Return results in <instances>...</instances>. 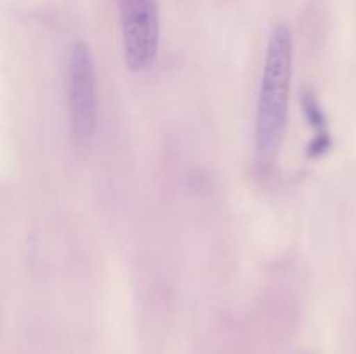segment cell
<instances>
[{
    "mask_svg": "<svg viewBox=\"0 0 356 354\" xmlns=\"http://www.w3.org/2000/svg\"><path fill=\"white\" fill-rule=\"evenodd\" d=\"M68 111L73 142L89 148L97 127V82L92 52L83 40L75 42L70 54Z\"/></svg>",
    "mask_w": 356,
    "mask_h": 354,
    "instance_id": "2",
    "label": "cell"
},
{
    "mask_svg": "<svg viewBox=\"0 0 356 354\" xmlns=\"http://www.w3.org/2000/svg\"><path fill=\"white\" fill-rule=\"evenodd\" d=\"M294 44L287 24H275L268 38L266 58L257 96L254 155L261 174L270 172L280 153L287 127Z\"/></svg>",
    "mask_w": 356,
    "mask_h": 354,
    "instance_id": "1",
    "label": "cell"
},
{
    "mask_svg": "<svg viewBox=\"0 0 356 354\" xmlns=\"http://www.w3.org/2000/svg\"><path fill=\"white\" fill-rule=\"evenodd\" d=\"M124 61L131 71L152 68L159 58V0H118Z\"/></svg>",
    "mask_w": 356,
    "mask_h": 354,
    "instance_id": "3",
    "label": "cell"
},
{
    "mask_svg": "<svg viewBox=\"0 0 356 354\" xmlns=\"http://www.w3.org/2000/svg\"><path fill=\"white\" fill-rule=\"evenodd\" d=\"M302 110H305V115L306 118H308L309 124L318 130L316 135H329L325 124V115H323L316 97L313 96L309 90H305V92H302Z\"/></svg>",
    "mask_w": 356,
    "mask_h": 354,
    "instance_id": "4",
    "label": "cell"
}]
</instances>
